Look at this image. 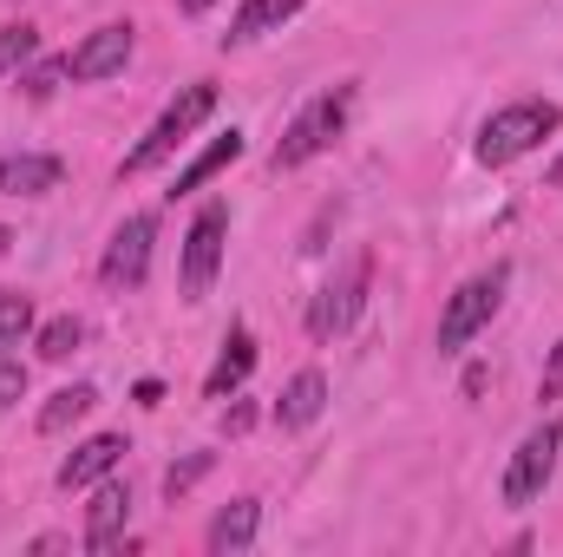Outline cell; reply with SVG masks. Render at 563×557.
I'll use <instances>...</instances> for the list:
<instances>
[{
    "instance_id": "obj_20",
    "label": "cell",
    "mask_w": 563,
    "mask_h": 557,
    "mask_svg": "<svg viewBox=\"0 0 563 557\" xmlns=\"http://www.w3.org/2000/svg\"><path fill=\"white\" fill-rule=\"evenodd\" d=\"M33 53H40V33L33 26H0V79H13Z\"/></svg>"
},
{
    "instance_id": "obj_16",
    "label": "cell",
    "mask_w": 563,
    "mask_h": 557,
    "mask_svg": "<svg viewBox=\"0 0 563 557\" xmlns=\"http://www.w3.org/2000/svg\"><path fill=\"white\" fill-rule=\"evenodd\" d=\"M301 7H308V0H243L223 40H230V46H250V40H263L269 26H282V20H295Z\"/></svg>"
},
{
    "instance_id": "obj_6",
    "label": "cell",
    "mask_w": 563,
    "mask_h": 557,
    "mask_svg": "<svg viewBox=\"0 0 563 557\" xmlns=\"http://www.w3.org/2000/svg\"><path fill=\"white\" fill-rule=\"evenodd\" d=\"M367 282H374V256H354L341 276L314 295V308H308V335H314V341L347 335V328H354V315H361V302H367Z\"/></svg>"
},
{
    "instance_id": "obj_25",
    "label": "cell",
    "mask_w": 563,
    "mask_h": 557,
    "mask_svg": "<svg viewBox=\"0 0 563 557\" xmlns=\"http://www.w3.org/2000/svg\"><path fill=\"white\" fill-rule=\"evenodd\" d=\"M538 394H544V401H558V394H563V341L551 348V361H544V381H538Z\"/></svg>"
},
{
    "instance_id": "obj_2",
    "label": "cell",
    "mask_w": 563,
    "mask_h": 557,
    "mask_svg": "<svg viewBox=\"0 0 563 557\" xmlns=\"http://www.w3.org/2000/svg\"><path fill=\"white\" fill-rule=\"evenodd\" d=\"M210 106H217V86H184V92L164 106V119H157V125H151L132 151H125V164H119V171H132V177H139V171H151V164H164L177 144H184L197 125H203V119H210Z\"/></svg>"
},
{
    "instance_id": "obj_27",
    "label": "cell",
    "mask_w": 563,
    "mask_h": 557,
    "mask_svg": "<svg viewBox=\"0 0 563 557\" xmlns=\"http://www.w3.org/2000/svg\"><path fill=\"white\" fill-rule=\"evenodd\" d=\"M544 184H551V190H563V157L551 164V171H544Z\"/></svg>"
},
{
    "instance_id": "obj_4",
    "label": "cell",
    "mask_w": 563,
    "mask_h": 557,
    "mask_svg": "<svg viewBox=\"0 0 563 557\" xmlns=\"http://www.w3.org/2000/svg\"><path fill=\"white\" fill-rule=\"evenodd\" d=\"M347 106H354V86H334V92H321L314 106H301L295 125H288L282 144H276V171H295V164H308L314 151H328V144L341 139V125H347Z\"/></svg>"
},
{
    "instance_id": "obj_13",
    "label": "cell",
    "mask_w": 563,
    "mask_h": 557,
    "mask_svg": "<svg viewBox=\"0 0 563 557\" xmlns=\"http://www.w3.org/2000/svg\"><path fill=\"white\" fill-rule=\"evenodd\" d=\"M321 407H328V381H321V368H301L288 387H282V401H276V426H314L321 419Z\"/></svg>"
},
{
    "instance_id": "obj_11",
    "label": "cell",
    "mask_w": 563,
    "mask_h": 557,
    "mask_svg": "<svg viewBox=\"0 0 563 557\" xmlns=\"http://www.w3.org/2000/svg\"><path fill=\"white\" fill-rule=\"evenodd\" d=\"M119 452H125V439H119V433H99V439H86V446H73V459L59 466V492H79V485H92V479H106V472L119 466Z\"/></svg>"
},
{
    "instance_id": "obj_10",
    "label": "cell",
    "mask_w": 563,
    "mask_h": 557,
    "mask_svg": "<svg viewBox=\"0 0 563 557\" xmlns=\"http://www.w3.org/2000/svg\"><path fill=\"white\" fill-rule=\"evenodd\" d=\"M125 518H132V485H99V499H92V512H86V551H112L119 545V532H125Z\"/></svg>"
},
{
    "instance_id": "obj_17",
    "label": "cell",
    "mask_w": 563,
    "mask_h": 557,
    "mask_svg": "<svg viewBox=\"0 0 563 557\" xmlns=\"http://www.w3.org/2000/svg\"><path fill=\"white\" fill-rule=\"evenodd\" d=\"M236 157H243V132H223L210 151H197V157L177 171V184H170V190H197V184H210V177H217L223 164H236Z\"/></svg>"
},
{
    "instance_id": "obj_22",
    "label": "cell",
    "mask_w": 563,
    "mask_h": 557,
    "mask_svg": "<svg viewBox=\"0 0 563 557\" xmlns=\"http://www.w3.org/2000/svg\"><path fill=\"white\" fill-rule=\"evenodd\" d=\"M210 466H217L210 452H190L184 466H170V472H164V492H170V499H184V492H190V485H197V479H203Z\"/></svg>"
},
{
    "instance_id": "obj_12",
    "label": "cell",
    "mask_w": 563,
    "mask_h": 557,
    "mask_svg": "<svg viewBox=\"0 0 563 557\" xmlns=\"http://www.w3.org/2000/svg\"><path fill=\"white\" fill-rule=\"evenodd\" d=\"M59 177H66L59 157H33V151L0 157V190L7 197H46V190H59Z\"/></svg>"
},
{
    "instance_id": "obj_9",
    "label": "cell",
    "mask_w": 563,
    "mask_h": 557,
    "mask_svg": "<svg viewBox=\"0 0 563 557\" xmlns=\"http://www.w3.org/2000/svg\"><path fill=\"white\" fill-rule=\"evenodd\" d=\"M125 59H132V26L125 20H112V26H99V33H86V46H73V79H112V73H125Z\"/></svg>"
},
{
    "instance_id": "obj_15",
    "label": "cell",
    "mask_w": 563,
    "mask_h": 557,
    "mask_svg": "<svg viewBox=\"0 0 563 557\" xmlns=\"http://www.w3.org/2000/svg\"><path fill=\"white\" fill-rule=\"evenodd\" d=\"M250 368H256V341H250V328H230V341H223V354H217V368H210L203 394H210V401L236 394V387L250 381Z\"/></svg>"
},
{
    "instance_id": "obj_29",
    "label": "cell",
    "mask_w": 563,
    "mask_h": 557,
    "mask_svg": "<svg viewBox=\"0 0 563 557\" xmlns=\"http://www.w3.org/2000/svg\"><path fill=\"white\" fill-rule=\"evenodd\" d=\"M7 243H13V230H0V256H7Z\"/></svg>"
},
{
    "instance_id": "obj_8",
    "label": "cell",
    "mask_w": 563,
    "mask_h": 557,
    "mask_svg": "<svg viewBox=\"0 0 563 557\" xmlns=\"http://www.w3.org/2000/svg\"><path fill=\"white\" fill-rule=\"evenodd\" d=\"M151 237H157V223L151 217H125L119 230H112V243H106V263H99V276L106 288H139L144 270H151Z\"/></svg>"
},
{
    "instance_id": "obj_3",
    "label": "cell",
    "mask_w": 563,
    "mask_h": 557,
    "mask_svg": "<svg viewBox=\"0 0 563 557\" xmlns=\"http://www.w3.org/2000/svg\"><path fill=\"white\" fill-rule=\"evenodd\" d=\"M505 288H511V263H492L485 276H472L452 302H445V315H439V354H459L492 315H498V302H505Z\"/></svg>"
},
{
    "instance_id": "obj_26",
    "label": "cell",
    "mask_w": 563,
    "mask_h": 557,
    "mask_svg": "<svg viewBox=\"0 0 563 557\" xmlns=\"http://www.w3.org/2000/svg\"><path fill=\"white\" fill-rule=\"evenodd\" d=\"M250 419H256L250 407H230V414H223V433H250Z\"/></svg>"
},
{
    "instance_id": "obj_7",
    "label": "cell",
    "mask_w": 563,
    "mask_h": 557,
    "mask_svg": "<svg viewBox=\"0 0 563 557\" xmlns=\"http://www.w3.org/2000/svg\"><path fill=\"white\" fill-rule=\"evenodd\" d=\"M223 230H230V210L223 204H203L190 237H184V302H203L210 282H217V263H223Z\"/></svg>"
},
{
    "instance_id": "obj_21",
    "label": "cell",
    "mask_w": 563,
    "mask_h": 557,
    "mask_svg": "<svg viewBox=\"0 0 563 557\" xmlns=\"http://www.w3.org/2000/svg\"><path fill=\"white\" fill-rule=\"evenodd\" d=\"M79 335H86L79 315H53V321L40 328V354H46V361H66V354L79 348Z\"/></svg>"
},
{
    "instance_id": "obj_23",
    "label": "cell",
    "mask_w": 563,
    "mask_h": 557,
    "mask_svg": "<svg viewBox=\"0 0 563 557\" xmlns=\"http://www.w3.org/2000/svg\"><path fill=\"white\" fill-rule=\"evenodd\" d=\"M66 73H73L66 59H46V66H33V73H26V92H33V99H46V92H59V79H66Z\"/></svg>"
},
{
    "instance_id": "obj_28",
    "label": "cell",
    "mask_w": 563,
    "mask_h": 557,
    "mask_svg": "<svg viewBox=\"0 0 563 557\" xmlns=\"http://www.w3.org/2000/svg\"><path fill=\"white\" fill-rule=\"evenodd\" d=\"M203 7H217V0H184V13H203Z\"/></svg>"
},
{
    "instance_id": "obj_18",
    "label": "cell",
    "mask_w": 563,
    "mask_h": 557,
    "mask_svg": "<svg viewBox=\"0 0 563 557\" xmlns=\"http://www.w3.org/2000/svg\"><path fill=\"white\" fill-rule=\"evenodd\" d=\"M92 407H99V387H86V381H79V387H59V394L40 407V433H66L73 419L92 414Z\"/></svg>"
},
{
    "instance_id": "obj_19",
    "label": "cell",
    "mask_w": 563,
    "mask_h": 557,
    "mask_svg": "<svg viewBox=\"0 0 563 557\" xmlns=\"http://www.w3.org/2000/svg\"><path fill=\"white\" fill-rule=\"evenodd\" d=\"M26 335H33V295L7 288V295H0V354H7V348H20Z\"/></svg>"
},
{
    "instance_id": "obj_24",
    "label": "cell",
    "mask_w": 563,
    "mask_h": 557,
    "mask_svg": "<svg viewBox=\"0 0 563 557\" xmlns=\"http://www.w3.org/2000/svg\"><path fill=\"white\" fill-rule=\"evenodd\" d=\"M20 394H26V368H20L13 354H0V414H7Z\"/></svg>"
},
{
    "instance_id": "obj_1",
    "label": "cell",
    "mask_w": 563,
    "mask_h": 557,
    "mask_svg": "<svg viewBox=\"0 0 563 557\" xmlns=\"http://www.w3.org/2000/svg\"><path fill=\"white\" fill-rule=\"evenodd\" d=\"M563 125V112L551 99H518V106H505V112H492L485 125H478V164H518L525 151H538V144L551 139Z\"/></svg>"
},
{
    "instance_id": "obj_14",
    "label": "cell",
    "mask_w": 563,
    "mask_h": 557,
    "mask_svg": "<svg viewBox=\"0 0 563 557\" xmlns=\"http://www.w3.org/2000/svg\"><path fill=\"white\" fill-rule=\"evenodd\" d=\"M256 532H263V505L256 499H236V505H223L217 512V525H210V551L217 557H236L256 545Z\"/></svg>"
},
{
    "instance_id": "obj_5",
    "label": "cell",
    "mask_w": 563,
    "mask_h": 557,
    "mask_svg": "<svg viewBox=\"0 0 563 557\" xmlns=\"http://www.w3.org/2000/svg\"><path fill=\"white\" fill-rule=\"evenodd\" d=\"M558 452H563V426L558 419H544L538 433H525V446L511 452V466H505V505H538L544 499V485H551V472H558Z\"/></svg>"
}]
</instances>
